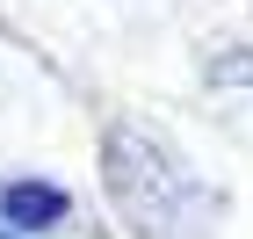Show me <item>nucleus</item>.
Masks as SVG:
<instances>
[{
    "mask_svg": "<svg viewBox=\"0 0 253 239\" xmlns=\"http://www.w3.org/2000/svg\"><path fill=\"white\" fill-rule=\"evenodd\" d=\"M0 239H15V232H7V225H0Z\"/></svg>",
    "mask_w": 253,
    "mask_h": 239,
    "instance_id": "20e7f679",
    "label": "nucleus"
},
{
    "mask_svg": "<svg viewBox=\"0 0 253 239\" xmlns=\"http://www.w3.org/2000/svg\"><path fill=\"white\" fill-rule=\"evenodd\" d=\"M210 80H217V87H253V44H246V51L210 58Z\"/></svg>",
    "mask_w": 253,
    "mask_h": 239,
    "instance_id": "7ed1b4c3",
    "label": "nucleus"
},
{
    "mask_svg": "<svg viewBox=\"0 0 253 239\" xmlns=\"http://www.w3.org/2000/svg\"><path fill=\"white\" fill-rule=\"evenodd\" d=\"M101 196L130 239H203V225L217 210V189L145 116L101 123Z\"/></svg>",
    "mask_w": 253,
    "mask_h": 239,
    "instance_id": "f257e3e1",
    "label": "nucleus"
},
{
    "mask_svg": "<svg viewBox=\"0 0 253 239\" xmlns=\"http://www.w3.org/2000/svg\"><path fill=\"white\" fill-rule=\"evenodd\" d=\"M0 225L15 239H43V232H58V225H73V196H65L58 181L15 174V181H0Z\"/></svg>",
    "mask_w": 253,
    "mask_h": 239,
    "instance_id": "f03ea898",
    "label": "nucleus"
}]
</instances>
